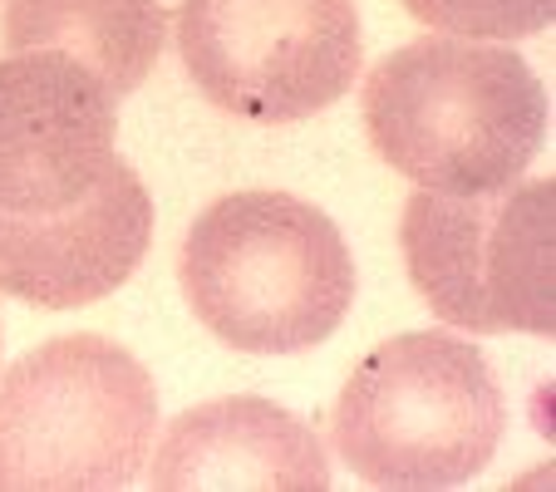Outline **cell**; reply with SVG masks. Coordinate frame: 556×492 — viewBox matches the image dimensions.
Instances as JSON below:
<instances>
[{
	"instance_id": "obj_6",
	"label": "cell",
	"mask_w": 556,
	"mask_h": 492,
	"mask_svg": "<svg viewBox=\"0 0 556 492\" xmlns=\"http://www.w3.org/2000/svg\"><path fill=\"white\" fill-rule=\"evenodd\" d=\"M178 50L202 99L256 124H295L350 94L355 0H182Z\"/></svg>"
},
{
	"instance_id": "obj_5",
	"label": "cell",
	"mask_w": 556,
	"mask_h": 492,
	"mask_svg": "<svg viewBox=\"0 0 556 492\" xmlns=\"http://www.w3.org/2000/svg\"><path fill=\"white\" fill-rule=\"evenodd\" d=\"M400 247L439 320L472 336H556V182L414 192Z\"/></svg>"
},
{
	"instance_id": "obj_4",
	"label": "cell",
	"mask_w": 556,
	"mask_h": 492,
	"mask_svg": "<svg viewBox=\"0 0 556 492\" xmlns=\"http://www.w3.org/2000/svg\"><path fill=\"white\" fill-rule=\"evenodd\" d=\"M153 375L104 336H60L0 375V492H114L143 478Z\"/></svg>"
},
{
	"instance_id": "obj_10",
	"label": "cell",
	"mask_w": 556,
	"mask_h": 492,
	"mask_svg": "<svg viewBox=\"0 0 556 492\" xmlns=\"http://www.w3.org/2000/svg\"><path fill=\"white\" fill-rule=\"evenodd\" d=\"M0 30L11 54H70L109 94L124 99L153 74L168 40V15L157 0H11Z\"/></svg>"
},
{
	"instance_id": "obj_11",
	"label": "cell",
	"mask_w": 556,
	"mask_h": 492,
	"mask_svg": "<svg viewBox=\"0 0 556 492\" xmlns=\"http://www.w3.org/2000/svg\"><path fill=\"white\" fill-rule=\"evenodd\" d=\"M433 30L463 35V40H527L552 30L556 0H404Z\"/></svg>"
},
{
	"instance_id": "obj_8",
	"label": "cell",
	"mask_w": 556,
	"mask_h": 492,
	"mask_svg": "<svg viewBox=\"0 0 556 492\" xmlns=\"http://www.w3.org/2000/svg\"><path fill=\"white\" fill-rule=\"evenodd\" d=\"M153 241V198L114 157L104 178L60 212H0V291L45 311L94 305L128 281Z\"/></svg>"
},
{
	"instance_id": "obj_2",
	"label": "cell",
	"mask_w": 556,
	"mask_h": 492,
	"mask_svg": "<svg viewBox=\"0 0 556 492\" xmlns=\"http://www.w3.org/2000/svg\"><path fill=\"white\" fill-rule=\"evenodd\" d=\"M182 291L217 340L247 355L326 345L355 305L340 227L291 192H231L182 241Z\"/></svg>"
},
{
	"instance_id": "obj_9",
	"label": "cell",
	"mask_w": 556,
	"mask_h": 492,
	"mask_svg": "<svg viewBox=\"0 0 556 492\" xmlns=\"http://www.w3.org/2000/svg\"><path fill=\"white\" fill-rule=\"evenodd\" d=\"M157 492H326L330 458L315 429L262 394L207 399L148 453Z\"/></svg>"
},
{
	"instance_id": "obj_1",
	"label": "cell",
	"mask_w": 556,
	"mask_h": 492,
	"mask_svg": "<svg viewBox=\"0 0 556 492\" xmlns=\"http://www.w3.org/2000/svg\"><path fill=\"white\" fill-rule=\"evenodd\" d=\"M369 143L429 192H497L546 143V89L507 45L424 35L365 79Z\"/></svg>"
},
{
	"instance_id": "obj_7",
	"label": "cell",
	"mask_w": 556,
	"mask_h": 492,
	"mask_svg": "<svg viewBox=\"0 0 556 492\" xmlns=\"http://www.w3.org/2000/svg\"><path fill=\"white\" fill-rule=\"evenodd\" d=\"M118 99L70 54L0 60V212H60L114 163Z\"/></svg>"
},
{
	"instance_id": "obj_3",
	"label": "cell",
	"mask_w": 556,
	"mask_h": 492,
	"mask_svg": "<svg viewBox=\"0 0 556 492\" xmlns=\"http://www.w3.org/2000/svg\"><path fill=\"white\" fill-rule=\"evenodd\" d=\"M507 399L478 345L409 330L359 359L336 399V453L369 488H458L493 463Z\"/></svg>"
}]
</instances>
